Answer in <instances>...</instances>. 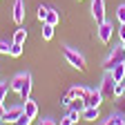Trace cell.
I'll list each match as a JSON object with an SVG mask.
<instances>
[{"mask_svg":"<svg viewBox=\"0 0 125 125\" xmlns=\"http://www.w3.org/2000/svg\"><path fill=\"white\" fill-rule=\"evenodd\" d=\"M114 87H116V81H114V76L109 74V72H105V76H103V81H101V92H103V96L105 98H114Z\"/></svg>","mask_w":125,"mask_h":125,"instance_id":"cell-3","label":"cell"},{"mask_svg":"<svg viewBox=\"0 0 125 125\" xmlns=\"http://www.w3.org/2000/svg\"><path fill=\"white\" fill-rule=\"evenodd\" d=\"M29 94H31V74L27 76V81H25V85H22V89H20V101H27L29 98Z\"/></svg>","mask_w":125,"mask_h":125,"instance_id":"cell-14","label":"cell"},{"mask_svg":"<svg viewBox=\"0 0 125 125\" xmlns=\"http://www.w3.org/2000/svg\"><path fill=\"white\" fill-rule=\"evenodd\" d=\"M25 40H27V29H25V27H18V29L13 31V40H11V42H20V45H22Z\"/></svg>","mask_w":125,"mask_h":125,"instance_id":"cell-16","label":"cell"},{"mask_svg":"<svg viewBox=\"0 0 125 125\" xmlns=\"http://www.w3.org/2000/svg\"><path fill=\"white\" fill-rule=\"evenodd\" d=\"M72 101H74V98L69 96V94H65V96H62V98H60V105H62V107H67V109H69V107H72Z\"/></svg>","mask_w":125,"mask_h":125,"instance_id":"cell-25","label":"cell"},{"mask_svg":"<svg viewBox=\"0 0 125 125\" xmlns=\"http://www.w3.org/2000/svg\"><path fill=\"white\" fill-rule=\"evenodd\" d=\"M118 38H121V40H125V25H121V27H118Z\"/></svg>","mask_w":125,"mask_h":125,"instance_id":"cell-29","label":"cell"},{"mask_svg":"<svg viewBox=\"0 0 125 125\" xmlns=\"http://www.w3.org/2000/svg\"><path fill=\"white\" fill-rule=\"evenodd\" d=\"M11 87L7 85V83H0V103H5V98H7V92H9Z\"/></svg>","mask_w":125,"mask_h":125,"instance_id":"cell-23","label":"cell"},{"mask_svg":"<svg viewBox=\"0 0 125 125\" xmlns=\"http://www.w3.org/2000/svg\"><path fill=\"white\" fill-rule=\"evenodd\" d=\"M27 76H29V72H20V74H16V76L11 78V83H9L11 92H18V94H20V89H22V85H25V81H27Z\"/></svg>","mask_w":125,"mask_h":125,"instance_id":"cell-9","label":"cell"},{"mask_svg":"<svg viewBox=\"0 0 125 125\" xmlns=\"http://www.w3.org/2000/svg\"><path fill=\"white\" fill-rule=\"evenodd\" d=\"M87 92H89V87H83V85H74V87H69V96L72 98H85L87 96Z\"/></svg>","mask_w":125,"mask_h":125,"instance_id":"cell-11","label":"cell"},{"mask_svg":"<svg viewBox=\"0 0 125 125\" xmlns=\"http://www.w3.org/2000/svg\"><path fill=\"white\" fill-rule=\"evenodd\" d=\"M103 101H105V96H103L101 89H89L87 96H85V105H87V107H101Z\"/></svg>","mask_w":125,"mask_h":125,"instance_id":"cell-5","label":"cell"},{"mask_svg":"<svg viewBox=\"0 0 125 125\" xmlns=\"http://www.w3.org/2000/svg\"><path fill=\"white\" fill-rule=\"evenodd\" d=\"M5 112H7V105H5V103H0V121L5 118Z\"/></svg>","mask_w":125,"mask_h":125,"instance_id":"cell-30","label":"cell"},{"mask_svg":"<svg viewBox=\"0 0 125 125\" xmlns=\"http://www.w3.org/2000/svg\"><path fill=\"white\" fill-rule=\"evenodd\" d=\"M109 74L114 76V81H116V83H121L123 78H125V62H118V65H114L112 69H109Z\"/></svg>","mask_w":125,"mask_h":125,"instance_id":"cell-12","label":"cell"},{"mask_svg":"<svg viewBox=\"0 0 125 125\" xmlns=\"http://www.w3.org/2000/svg\"><path fill=\"white\" fill-rule=\"evenodd\" d=\"M22 107H25V114H27V116H31V118H36V116H38V105H36L34 101H29V98H27Z\"/></svg>","mask_w":125,"mask_h":125,"instance_id":"cell-13","label":"cell"},{"mask_svg":"<svg viewBox=\"0 0 125 125\" xmlns=\"http://www.w3.org/2000/svg\"><path fill=\"white\" fill-rule=\"evenodd\" d=\"M9 52H11V42L0 40V54H9Z\"/></svg>","mask_w":125,"mask_h":125,"instance_id":"cell-24","label":"cell"},{"mask_svg":"<svg viewBox=\"0 0 125 125\" xmlns=\"http://www.w3.org/2000/svg\"><path fill=\"white\" fill-rule=\"evenodd\" d=\"M62 58H65L67 65H72L74 69H85V56L81 52L72 49V47H62Z\"/></svg>","mask_w":125,"mask_h":125,"instance_id":"cell-2","label":"cell"},{"mask_svg":"<svg viewBox=\"0 0 125 125\" xmlns=\"http://www.w3.org/2000/svg\"><path fill=\"white\" fill-rule=\"evenodd\" d=\"M42 38H45V40H52V38H54V25L42 22Z\"/></svg>","mask_w":125,"mask_h":125,"instance_id":"cell-17","label":"cell"},{"mask_svg":"<svg viewBox=\"0 0 125 125\" xmlns=\"http://www.w3.org/2000/svg\"><path fill=\"white\" fill-rule=\"evenodd\" d=\"M81 118L87 121V123H94V121L101 118V109H98V107H85L83 114H81Z\"/></svg>","mask_w":125,"mask_h":125,"instance_id":"cell-10","label":"cell"},{"mask_svg":"<svg viewBox=\"0 0 125 125\" xmlns=\"http://www.w3.org/2000/svg\"><path fill=\"white\" fill-rule=\"evenodd\" d=\"M112 34H114V25L112 22H98V29H96V36H98V40L103 42V45H107L109 40H112Z\"/></svg>","mask_w":125,"mask_h":125,"instance_id":"cell-4","label":"cell"},{"mask_svg":"<svg viewBox=\"0 0 125 125\" xmlns=\"http://www.w3.org/2000/svg\"><path fill=\"white\" fill-rule=\"evenodd\" d=\"M25 20V0H13V22L22 25Z\"/></svg>","mask_w":125,"mask_h":125,"instance_id":"cell-8","label":"cell"},{"mask_svg":"<svg viewBox=\"0 0 125 125\" xmlns=\"http://www.w3.org/2000/svg\"><path fill=\"white\" fill-rule=\"evenodd\" d=\"M60 125H76V123H74L69 116H65V118H60Z\"/></svg>","mask_w":125,"mask_h":125,"instance_id":"cell-28","label":"cell"},{"mask_svg":"<svg viewBox=\"0 0 125 125\" xmlns=\"http://www.w3.org/2000/svg\"><path fill=\"white\" fill-rule=\"evenodd\" d=\"M31 121H34V118H31V116H27V114L22 112V114H20V118L16 121L13 125H31Z\"/></svg>","mask_w":125,"mask_h":125,"instance_id":"cell-20","label":"cell"},{"mask_svg":"<svg viewBox=\"0 0 125 125\" xmlns=\"http://www.w3.org/2000/svg\"><path fill=\"white\" fill-rule=\"evenodd\" d=\"M9 56L20 58V56H22V45H20V42H11V52H9Z\"/></svg>","mask_w":125,"mask_h":125,"instance_id":"cell-18","label":"cell"},{"mask_svg":"<svg viewBox=\"0 0 125 125\" xmlns=\"http://www.w3.org/2000/svg\"><path fill=\"white\" fill-rule=\"evenodd\" d=\"M45 22H49V25H54V27H56V25L60 22V13H58L56 9H52V7H49V11H47V18H45Z\"/></svg>","mask_w":125,"mask_h":125,"instance_id":"cell-15","label":"cell"},{"mask_svg":"<svg viewBox=\"0 0 125 125\" xmlns=\"http://www.w3.org/2000/svg\"><path fill=\"white\" fill-rule=\"evenodd\" d=\"M118 62H125V49H123V45H116L114 49L105 56V60H103V69L109 72L114 65H118Z\"/></svg>","mask_w":125,"mask_h":125,"instance_id":"cell-1","label":"cell"},{"mask_svg":"<svg viewBox=\"0 0 125 125\" xmlns=\"http://www.w3.org/2000/svg\"><path fill=\"white\" fill-rule=\"evenodd\" d=\"M116 20L121 25H125V5H118L116 7Z\"/></svg>","mask_w":125,"mask_h":125,"instance_id":"cell-19","label":"cell"},{"mask_svg":"<svg viewBox=\"0 0 125 125\" xmlns=\"http://www.w3.org/2000/svg\"><path fill=\"white\" fill-rule=\"evenodd\" d=\"M121 45H123V49H125V40H121Z\"/></svg>","mask_w":125,"mask_h":125,"instance_id":"cell-31","label":"cell"},{"mask_svg":"<svg viewBox=\"0 0 125 125\" xmlns=\"http://www.w3.org/2000/svg\"><path fill=\"white\" fill-rule=\"evenodd\" d=\"M125 96V89H123V83H116V87H114V98L118 101V98H123Z\"/></svg>","mask_w":125,"mask_h":125,"instance_id":"cell-22","label":"cell"},{"mask_svg":"<svg viewBox=\"0 0 125 125\" xmlns=\"http://www.w3.org/2000/svg\"><path fill=\"white\" fill-rule=\"evenodd\" d=\"M38 125H58V123H56L54 118H40V123H38Z\"/></svg>","mask_w":125,"mask_h":125,"instance_id":"cell-27","label":"cell"},{"mask_svg":"<svg viewBox=\"0 0 125 125\" xmlns=\"http://www.w3.org/2000/svg\"><path fill=\"white\" fill-rule=\"evenodd\" d=\"M47 11H49V7H45V5H40V7H38V13H36V16H38V20H40V22H45Z\"/></svg>","mask_w":125,"mask_h":125,"instance_id":"cell-21","label":"cell"},{"mask_svg":"<svg viewBox=\"0 0 125 125\" xmlns=\"http://www.w3.org/2000/svg\"><path fill=\"white\" fill-rule=\"evenodd\" d=\"M0 125H5V123H2V121H0Z\"/></svg>","mask_w":125,"mask_h":125,"instance_id":"cell-33","label":"cell"},{"mask_svg":"<svg viewBox=\"0 0 125 125\" xmlns=\"http://www.w3.org/2000/svg\"><path fill=\"white\" fill-rule=\"evenodd\" d=\"M67 116H69L74 123H78V118H81V112H76V109H72V107H69V109H67Z\"/></svg>","mask_w":125,"mask_h":125,"instance_id":"cell-26","label":"cell"},{"mask_svg":"<svg viewBox=\"0 0 125 125\" xmlns=\"http://www.w3.org/2000/svg\"><path fill=\"white\" fill-rule=\"evenodd\" d=\"M121 125H125V118H123V123H121Z\"/></svg>","mask_w":125,"mask_h":125,"instance_id":"cell-32","label":"cell"},{"mask_svg":"<svg viewBox=\"0 0 125 125\" xmlns=\"http://www.w3.org/2000/svg\"><path fill=\"white\" fill-rule=\"evenodd\" d=\"M25 112V107L22 105H11V107H7V112H5V118H2V123H16L20 118V114Z\"/></svg>","mask_w":125,"mask_h":125,"instance_id":"cell-7","label":"cell"},{"mask_svg":"<svg viewBox=\"0 0 125 125\" xmlns=\"http://www.w3.org/2000/svg\"><path fill=\"white\" fill-rule=\"evenodd\" d=\"M92 16L96 20V25L105 22V0H92Z\"/></svg>","mask_w":125,"mask_h":125,"instance_id":"cell-6","label":"cell"}]
</instances>
